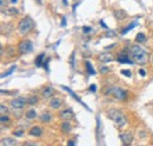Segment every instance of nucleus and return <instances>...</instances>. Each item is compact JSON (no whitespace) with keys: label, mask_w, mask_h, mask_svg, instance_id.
I'll return each mask as SVG.
<instances>
[{"label":"nucleus","mask_w":153,"mask_h":146,"mask_svg":"<svg viewBox=\"0 0 153 146\" xmlns=\"http://www.w3.org/2000/svg\"><path fill=\"white\" fill-rule=\"evenodd\" d=\"M17 68V66L16 65H13L12 67H10L8 69H7V72H5V73H3V74H1V78H5V77H7V76H10V74H12V73H13V71Z\"/></svg>","instance_id":"aec40b11"},{"label":"nucleus","mask_w":153,"mask_h":146,"mask_svg":"<svg viewBox=\"0 0 153 146\" xmlns=\"http://www.w3.org/2000/svg\"><path fill=\"white\" fill-rule=\"evenodd\" d=\"M121 73H123L124 76H126V77H131V76H132V73H131V71H130V69H123V71H121Z\"/></svg>","instance_id":"cd10ccee"},{"label":"nucleus","mask_w":153,"mask_h":146,"mask_svg":"<svg viewBox=\"0 0 153 146\" xmlns=\"http://www.w3.org/2000/svg\"><path fill=\"white\" fill-rule=\"evenodd\" d=\"M59 116H60V118H61L62 120H71V119L73 118V112H72L71 108H66V110L61 111Z\"/></svg>","instance_id":"6e6552de"},{"label":"nucleus","mask_w":153,"mask_h":146,"mask_svg":"<svg viewBox=\"0 0 153 146\" xmlns=\"http://www.w3.org/2000/svg\"><path fill=\"white\" fill-rule=\"evenodd\" d=\"M30 134L33 135V137H40V135L42 134V130H41V127H39V126H33V127L30 130Z\"/></svg>","instance_id":"f8f14e48"},{"label":"nucleus","mask_w":153,"mask_h":146,"mask_svg":"<svg viewBox=\"0 0 153 146\" xmlns=\"http://www.w3.org/2000/svg\"><path fill=\"white\" fill-rule=\"evenodd\" d=\"M89 90H90V91H91V92H93V93H94V92H96V91H97V86H96V85H94V84H93V85H91V86H90V87H89Z\"/></svg>","instance_id":"c85d7f7f"},{"label":"nucleus","mask_w":153,"mask_h":146,"mask_svg":"<svg viewBox=\"0 0 153 146\" xmlns=\"http://www.w3.org/2000/svg\"><path fill=\"white\" fill-rule=\"evenodd\" d=\"M64 4H65V5H67V0H64Z\"/></svg>","instance_id":"4c0bfd02"},{"label":"nucleus","mask_w":153,"mask_h":146,"mask_svg":"<svg viewBox=\"0 0 153 146\" xmlns=\"http://www.w3.org/2000/svg\"><path fill=\"white\" fill-rule=\"evenodd\" d=\"M61 87H62V89H64L65 91H67V92H68V93H69V94H71L72 97H74V99H76V101H79V103H81V104H83V105H84V106H85V107L87 108V106H86V105H85V104H84V103H83V101H81V100L79 99V97L76 96V94H75L74 92H72V91H71V90H69L68 87H66V86H61Z\"/></svg>","instance_id":"dca6fc26"},{"label":"nucleus","mask_w":153,"mask_h":146,"mask_svg":"<svg viewBox=\"0 0 153 146\" xmlns=\"http://www.w3.org/2000/svg\"><path fill=\"white\" fill-rule=\"evenodd\" d=\"M24 134V132L21 131V130H19V131H14V135H18V137H21Z\"/></svg>","instance_id":"c756f323"},{"label":"nucleus","mask_w":153,"mask_h":146,"mask_svg":"<svg viewBox=\"0 0 153 146\" xmlns=\"http://www.w3.org/2000/svg\"><path fill=\"white\" fill-rule=\"evenodd\" d=\"M135 25H137V21H133V23H132V24H131L130 26H127L126 28H124V30L121 31V34H126V33H127L128 31H131V30H132V28H133V27H134Z\"/></svg>","instance_id":"4be33fe9"},{"label":"nucleus","mask_w":153,"mask_h":146,"mask_svg":"<svg viewBox=\"0 0 153 146\" xmlns=\"http://www.w3.org/2000/svg\"><path fill=\"white\" fill-rule=\"evenodd\" d=\"M86 68H87V72L90 73V74H96V71H94V68L92 67V65L89 62V61H86Z\"/></svg>","instance_id":"5701e85b"},{"label":"nucleus","mask_w":153,"mask_h":146,"mask_svg":"<svg viewBox=\"0 0 153 146\" xmlns=\"http://www.w3.org/2000/svg\"><path fill=\"white\" fill-rule=\"evenodd\" d=\"M11 3H12V4H17L18 0H11Z\"/></svg>","instance_id":"e433bc0d"},{"label":"nucleus","mask_w":153,"mask_h":146,"mask_svg":"<svg viewBox=\"0 0 153 146\" xmlns=\"http://www.w3.org/2000/svg\"><path fill=\"white\" fill-rule=\"evenodd\" d=\"M119 137H120V140L123 141L124 145H130V144L132 142V140H133V135H132L131 132H124V133H120Z\"/></svg>","instance_id":"0eeeda50"},{"label":"nucleus","mask_w":153,"mask_h":146,"mask_svg":"<svg viewBox=\"0 0 153 146\" xmlns=\"http://www.w3.org/2000/svg\"><path fill=\"white\" fill-rule=\"evenodd\" d=\"M26 104H28V100H27V98H25V97H20V98L13 99V100L11 101V106H12V108H14V110H23Z\"/></svg>","instance_id":"39448f33"},{"label":"nucleus","mask_w":153,"mask_h":146,"mask_svg":"<svg viewBox=\"0 0 153 146\" xmlns=\"http://www.w3.org/2000/svg\"><path fill=\"white\" fill-rule=\"evenodd\" d=\"M39 119H40L41 123H48V121L52 119V116H51L48 112H44V113L39 117Z\"/></svg>","instance_id":"2eb2a0df"},{"label":"nucleus","mask_w":153,"mask_h":146,"mask_svg":"<svg viewBox=\"0 0 153 146\" xmlns=\"http://www.w3.org/2000/svg\"><path fill=\"white\" fill-rule=\"evenodd\" d=\"M27 100H28V104H30V105H34V104L38 103V97H35V96H34V97H30Z\"/></svg>","instance_id":"b1692460"},{"label":"nucleus","mask_w":153,"mask_h":146,"mask_svg":"<svg viewBox=\"0 0 153 146\" xmlns=\"http://www.w3.org/2000/svg\"><path fill=\"white\" fill-rule=\"evenodd\" d=\"M71 124L68 123V120H65L62 124H61V131L62 132H65V133H68L69 131H71Z\"/></svg>","instance_id":"f3484780"},{"label":"nucleus","mask_w":153,"mask_h":146,"mask_svg":"<svg viewBox=\"0 0 153 146\" xmlns=\"http://www.w3.org/2000/svg\"><path fill=\"white\" fill-rule=\"evenodd\" d=\"M67 144H68L69 146H73V145H74V141H72V140H69V141H68Z\"/></svg>","instance_id":"c9c22d12"},{"label":"nucleus","mask_w":153,"mask_h":146,"mask_svg":"<svg viewBox=\"0 0 153 146\" xmlns=\"http://www.w3.org/2000/svg\"><path fill=\"white\" fill-rule=\"evenodd\" d=\"M130 54L131 58L134 62L139 64V65H145L148 61V54L145 50H142L140 46L138 45H133L130 50Z\"/></svg>","instance_id":"f257e3e1"},{"label":"nucleus","mask_w":153,"mask_h":146,"mask_svg":"<svg viewBox=\"0 0 153 146\" xmlns=\"http://www.w3.org/2000/svg\"><path fill=\"white\" fill-rule=\"evenodd\" d=\"M53 93H54V89H53L52 86H46V87L42 89V96H44L45 98H50V97H52Z\"/></svg>","instance_id":"9b49d317"},{"label":"nucleus","mask_w":153,"mask_h":146,"mask_svg":"<svg viewBox=\"0 0 153 146\" xmlns=\"http://www.w3.org/2000/svg\"><path fill=\"white\" fill-rule=\"evenodd\" d=\"M108 117L118 125V126H124L126 124V117L118 110L115 108H112L108 111Z\"/></svg>","instance_id":"7ed1b4c3"},{"label":"nucleus","mask_w":153,"mask_h":146,"mask_svg":"<svg viewBox=\"0 0 153 146\" xmlns=\"http://www.w3.org/2000/svg\"><path fill=\"white\" fill-rule=\"evenodd\" d=\"M83 31H84V33H89V32H91V28H90V27L84 26V27H83Z\"/></svg>","instance_id":"473e14b6"},{"label":"nucleus","mask_w":153,"mask_h":146,"mask_svg":"<svg viewBox=\"0 0 153 146\" xmlns=\"http://www.w3.org/2000/svg\"><path fill=\"white\" fill-rule=\"evenodd\" d=\"M44 59H45V54H39V55L37 57V59H35V65H37L38 67L42 66V65H44Z\"/></svg>","instance_id":"6ab92c4d"},{"label":"nucleus","mask_w":153,"mask_h":146,"mask_svg":"<svg viewBox=\"0 0 153 146\" xmlns=\"http://www.w3.org/2000/svg\"><path fill=\"white\" fill-rule=\"evenodd\" d=\"M100 24H101V26H103V27H105V28H107V26L105 25V23H104L103 20H100Z\"/></svg>","instance_id":"f704fd0d"},{"label":"nucleus","mask_w":153,"mask_h":146,"mask_svg":"<svg viewBox=\"0 0 153 146\" xmlns=\"http://www.w3.org/2000/svg\"><path fill=\"white\" fill-rule=\"evenodd\" d=\"M61 25H62V26H66V19H65V18H62V20H61Z\"/></svg>","instance_id":"72a5a7b5"},{"label":"nucleus","mask_w":153,"mask_h":146,"mask_svg":"<svg viewBox=\"0 0 153 146\" xmlns=\"http://www.w3.org/2000/svg\"><path fill=\"white\" fill-rule=\"evenodd\" d=\"M33 27H34V21L30 17H26L19 21L18 31L20 34H27L30 31H32Z\"/></svg>","instance_id":"f03ea898"},{"label":"nucleus","mask_w":153,"mask_h":146,"mask_svg":"<svg viewBox=\"0 0 153 146\" xmlns=\"http://www.w3.org/2000/svg\"><path fill=\"white\" fill-rule=\"evenodd\" d=\"M139 74H140L141 77H145V76H146V72H145V69H142V68H141V69H139Z\"/></svg>","instance_id":"2f4dec72"},{"label":"nucleus","mask_w":153,"mask_h":146,"mask_svg":"<svg viewBox=\"0 0 153 146\" xmlns=\"http://www.w3.org/2000/svg\"><path fill=\"white\" fill-rule=\"evenodd\" d=\"M118 61L121 62V64H132V62H133V61H131V59L128 58V55H127L125 52H123V53L118 57Z\"/></svg>","instance_id":"9d476101"},{"label":"nucleus","mask_w":153,"mask_h":146,"mask_svg":"<svg viewBox=\"0 0 153 146\" xmlns=\"http://www.w3.org/2000/svg\"><path fill=\"white\" fill-rule=\"evenodd\" d=\"M7 112H8L7 106H5V105H0V113H1V114H7Z\"/></svg>","instance_id":"393cba45"},{"label":"nucleus","mask_w":153,"mask_h":146,"mask_svg":"<svg viewBox=\"0 0 153 146\" xmlns=\"http://www.w3.org/2000/svg\"><path fill=\"white\" fill-rule=\"evenodd\" d=\"M108 71H110V69H108V67H106V66H101V67H100V73H101V74H106Z\"/></svg>","instance_id":"bb28decb"},{"label":"nucleus","mask_w":153,"mask_h":146,"mask_svg":"<svg viewBox=\"0 0 153 146\" xmlns=\"http://www.w3.org/2000/svg\"><path fill=\"white\" fill-rule=\"evenodd\" d=\"M26 118H27V119H30V120H32V119L37 118V112L34 111V108H30V110L26 112Z\"/></svg>","instance_id":"a211bd4d"},{"label":"nucleus","mask_w":153,"mask_h":146,"mask_svg":"<svg viewBox=\"0 0 153 146\" xmlns=\"http://www.w3.org/2000/svg\"><path fill=\"white\" fill-rule=\"evenodd\" d=\"M8 13H11V14H17V13H18V10H16V9H10V10H8Z\"/></svg>","instance_id":"7c9ffc66"},{"label":"nucleus","mask_w":153,"mask_h":146,"mask_svg":"<svg viewBox=\"0 0 153 146\" xmlns=\"http://www.w3.org/2000/svg\"><path fill=\"white\" fill-rule=\"evenodd\" d=\"M107 94H111L112 97H114L117 100H125L127 97V93L125 90L120 89V87H110L106 91Z\"/></svg>","instance_id":"20e7f679"},{"label":"nucleus","mask_w":153,"mask_h":146,"mask_svg":"<svg viewBox=\"0 0 153 146\" xmlns=\"http://www.w3.org/2000/svg\"><path fill=\"white\" fill-rule=\"evenodd\" d=\"M60 105H61V100H60L59 98H53V99H51V101H50V106H51L52 108H59Z\"/></svg>","instance_id":"4468645a"},{"label":"nucleus","mask_w":153,"mask_h":146,"mask_svg":"<svg viewBox=\"0 0 153 146\" xmlns=\"http://www.w3.org/2000/svg\"><path fill=\"white\" fill-rule=\"evenodd\" d=\"M8 120H10V118H8V116H7V114H1V118H0V121H1V124L7 123Z\"/></svg>","instance_id":"a878e982"},{"label":"nucleus","mask_w":153,"mask_h":146,"mask_svg":"<svg viewBox=\"0 0 153 146\" xmlns=\"http://www.w3.org/2000/svg\"><path fill=\"white\" fill-rule=\"evenodd\" d=\"M99 60L101 61V62H111V61H113V55L111 54V53H107V52H104V53H101L100 55H99Z\"/></svg>","instance_id":"1a4fd4ad"},{"label":"nucleus","mask_w":153,"mask_h":146,"mask_svg":"<svg viewBox=\"0 0 153 146\" xmlns=\"http://www.w3.org/2000/svg\"><path fill=\"white\" fill-rule=\"evenodd\" d=\"M135 40H137L138 43H144V41L146 40V35H145L144 33H138L137 37H135Z\"/></svg>","instance_id":"412c9836"},{"label":"nucleus","mask_w":153,"mask_h":146,"mask_svg":"<svg viewBox=\"0 0 153 146\" xmlns=\"http://www.w3.org/2000/svg\"><path fill=\"white\" fill-rule=\"evenodd\" d=\"M33 46H32V43L31 40H23L19 46H18V50H19V53L21 54H25V53H30L32 51Z\"/></svg>","instance_id":"423d86ee"},{"label":"nucleus","mask_w":153,"mask_h":146,"mask_svg":"<svg viewBox=\"0 0 153 146\" xmlns=\"http://www.w3.org/2000/svg\"><path fill=\"white\" fill-rule=\"evenodd\" d=\"M151 61H152V64H153V55H152V59H151Z\"/></svg>","instance_id":"58836bf2"},{"label":"nucleus","mask_w":153,"mask_h":146,"mask_svg":"<svg viewBox=\"0 0 153 146\" xmlns=\"http://www.w3.org/2000/svg\"><path fill=\"white\" fill-rule=\"evenodd\" d=\"M1 145L3 146H16L17 145V140L13 138H5L1 140Z\"/></svg>","instance_id":"ddd939ff"}]
</instances>
